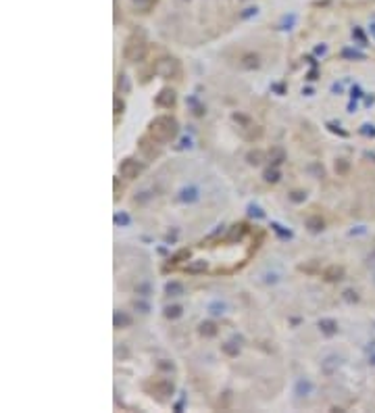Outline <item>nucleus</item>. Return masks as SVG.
Segmentation results:
<instances>
[{
	"mask_svg": "<svg viewBox=\"0 0 375 413\" xmlns=\"http://www.w3.org/2000/svg\"><path fill=\"white\" fill-rule=\"evenodd\" d=\"M192 2L196 0H188L179 6L167 8V15H175ZM267 2L269 0H205V4L177 29L175 38L184 40L188 32L186 42H192L190 46H205V42L213 38L234 32L244 19L265 15ZM271 2H277V0H271Z\"/></svg>",
	"mask_w": 375,
	"mask_h": 413,
	"instance_id": "f257e3e1",
	"label": "nucleus"
}]
</instances>
